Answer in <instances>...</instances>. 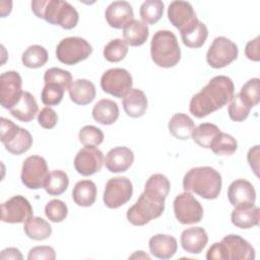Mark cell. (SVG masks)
Returning a JSON list of instances; mask_svg holds the SVG:
<instances>
[{"label": "cell", "instance_id": "obj_1", "mask_svg": "<svg viewBox=\"0 0 260 260\" xmlns=\"http://www.w3.org/2000/svg\"><path fill=\"white\" fill-rule=\"evenodd\" d=\"M171 184L162 174L151 175L145 183L144 191L127 211L128 221L136 226L148 223L159 217L165 210V200L170 192Z\"/></svg>", "mask_w": 260, "mask_h": 260}, {"label": "cell", "instance_id": "obj_2", "mask_svg": "<svg viewBox=\"0 0 260 260\" xmlns=\"http://www.w3.org/2000/svg\"><path fill=\"white\" fill-rule=\"evenodd\" d=\"M235 91L233 80L224 75L214 76L196 94L189 104L190 113L196 118H203L223 108Z\"/></svg>", "mask_w": 260, "mask_h": 260}, {"label": "cell", "instance_id": "obj_3", "mask_svg": "<svg viewBox=\"0 0 260 260\" xmlns=\"http://www.w3.org/2000/svg\"><path fill=\"white\" fill-rule=\"evenodd\" d=\"M31 11L39 18L64 29L74 28L79 20L77 10L69 2L63 0H34Z\"/></svg>", "mask_w": 260, "mask_h": 260}, {"label": "cell", "instance_id": "obj_4", "mask_svg": "<svg viewBox=\"0 0 260 260\" xmlns=\"http://www.w3.org/2000/svg\"><path fill=\"white\" fill-rule=\"evenodd\" d=\"M221 175L208 166L190 169L183 178L185 191L193 192L208 200L216 199L221 190Z\"/></svg>", "mask_w": 260, "mask_h": 260}, {"label": "cell", "instance_id": "obj_5", "mask_svg": "<svg viewBox=\"0 0 260 260\" xmlns=\"http://www.w3.org/2000/svg\"><path fill=\"white\" fill-rule=\"evenodd\" d=\"M207 260H253L255 249L238 235H228L214 243L206 253Z\"/></svg>", "mask_w": 260, "mask_h": 260}, {"label": "cell", "instance_id": "obj_6", "mask_svg": "<svg viewBox=\"0 0 260 260\" xmlns=\"http://www.w3.org/2000/svg\"><path fill=\"white\" fill-rule=\"evenodd\" d=\"M150 55L158 67L171 68L176 66L181 59V50L175 34L168 29L154 32L150 43Z\"/></svg>", "mask_w": 260, "mask_h": 260}, {"label": "cell", "instance_id": "obj_7", "mask_svg": "<svg viewBox=\"0 0 260 260\" xmlns=\"http://www.w3.org/2000/svg\"><path fill=\"white\" fill-rule=\"evenodd\" d=\"M1 121V142L5 149L14 155H20L26 152L32 145V137L30 133L23 128L14 124L11 120L4 117Z\"/></svg>", "mask_w": 260, "mask_h": 260}, {"label": "cell", "instance_id": "obj_8", "mask_svg": "<svg viewBox=\"0 0 260 260\" xmlns=\"http://www.w3.org/2000/svg\"><path fill=\"white\" fill-rule=\"evenodd\" d=\"M91 53V45L80 37L65 38L56 48L57 59L65 65H75L87 59Z\"/></svg>", "mask_w": 260, "mask_h": 260}, {"label": "cell", "instance_id": "obj_9", "mask_svg": "<svg viewBox=\"0 0 260 260\" xmlns=\"http://www.w3.org/2000/svg\"><path fill=\"white\" fill-rule=\"evenodd\" d=\"M238 46L225 37H216L208 48L206 61L212 68L219 69L228 66L238 58Z\"/></svg>", "mask_w": 260, "mask_h": 260}, {"label": "cell", "instance_id": "obj_10", "mask_svg": "<svg viewBox=\"0 0 260 260\" xmlns=\"http://www.w3.org/2000/svg\"><path fill=\"white\" fill-rule=\"evenodd\" d=\"M49 173L47 161L43 156L30 155L22 164L20 179L26 188L37 190L44 188Z\"/></svg>", "mask_w": 260, "mask_h": 260}, {"label": "cell", "instance_id": "obj_11", "mask_svg": "<svg viewBox=\"0 0 260 260\" xmlns=\"http://www.w3.org/2000/svg\"><path fill=\"white\" fill-rule=\"evenodd\" d=\"M173 205L175 216L182 224L197 223L203 217V207L188 191L177 195Z\"/></svg>", "mask_w": 260, "mask_h": 260}, {"label": "cell", "instance_id": "obj_12", "mask_svg": "<svg viewBox=\"0 0 260 260\" xmlns=\"http://www.w3.org/2000/svg\"><path fill=\"white\" fill-rule=\"evenodd\" d=\"M133 186L127 177L110 179L105 187L103 201L109 208L116 209L126 204L132 197Z\"/></svg>", "mask_w": 260, "mask_h": 260}, {"label": "cell", "instance_id": "obj_13", "mask_svg": "<svg viewBox=\"0 0 260 260\" xmlns=\"http://www.w3.org/2000/svg\"><path fill=\"white\" fill-rule=\"evenodd\" d=\"M132 76L124 68H111L104 72L101 77L102 89L119 99L125 96V94L132 88Z\"/></svg>", "mask_w": 260, "mask_h": 260}, {"label": "cell", "instance_id": "obj_14", "mask_svg": "<svg viewBox=\"0 0 260 260\" xmlns=\"http://www.w3.org/2000/svg\"><path fill=\"white\" fill-rule=\"evenodd\" d=\"M31 216H34L32 206L21 195H15L1 204V220L3 222L21 223Z\"/></svg>", "mask_w": 260, "mask_h": 260}, {"label": "cell", "instance_id": "obj_15", "mask_svg": "<svg viewBox=\"0 0 260 260\" xmlns=\"http://www.w3.org/2000/svg\"><path fill=\"white\" fill-rule=\"evenodd\" d=\"M22 79L17 71H5L0 75V100L4 109L10 110L19 101L22 90Z\"/></svg>", "mask_w": 260, "mask_h": 260}, {"label": "cell", "instance_id": "obj_16", "mask_svg": "<svg viewBox=\"0 0 260 260\" xmlns=\"http://www.w3.org/2000/svg\"><path fill=\"white\" fill-rule=\"evenodd\" d=\"M104 161L101 149L95 146H84L74 157V168L81 176H91L102 170Z\"/></svg>", "mask_w": 260, "mask_h": 260}, {"label": "cell", "instance_id": "obj_17", "mask_svg": "<svg viewBox=\"0 0 260 260\" xmlns=\"http://www.w3.org/2000/svg\"><path fill=\"white\" fill-rule=\"evenodd\" d=\"M228 198L235 208L248 207L255 204L256 191L254 186L245 179L233 181L228 189Z\"/></svg>", "mask_w": 260, "mask_h": 260}, {"label": "cell", "instance_id": "obj_18", "mask_svg": "<svg viewBox=\"0 0 260 260\" xmlns=\"http://www.w3.org/2000/svg\"><path fill=\"white\" fill-rule=\"evenodd\" d=\"M134 12L127 1H114L106 9L105 17L111 27L120 29L133 19Z\"/></svg>", "mask_w": 260, "mask_h": 260}, {"label": "cell", "instance_id": "obj_19", "mask_svg": "<svg viewBox=\"0 0 260 260\" xmlns=\"http://www.w3.org/2000/svg\"><path fill=\"white\" fill-rule=\"evenodd\" d=\"M134 161L133 151L126 146H117L109 150L105 157V166L111 173L126 172Z\"/></svg>", "mask_w": 260, "mask_h": 260}, {"label": "cell", "instance_id": "obj_20", "mask_svg": "<svg viewBox=\"0 0 260 260\" xmlns=\"http://www.w3.org/2000/svg\"><path fill=\"white\" fill-rule=\"evenodd\" d=\"M168 18L176 28L181 30L197 17L192 5L189 2L179 0L173 1L169 5Z\"/></svg>", "mask_w": 260, "mask_h": 260}, {"label": "cell", "instance_id": "obj_21", "mask_svg": "<svg viewBox=\"0 0 260 260\" xmlns=\"http://www.w3.org/2000/svg\"><path fill=\"white\" fill-rule=\"evenodd\" d=\"M182 248L191 254H200L208 242L206 231L200 226L186 229L181 234Z\"/></svg>", "mask_w": 260, "mask_h": 260}, {"label": "cell", "instance_id": "obj_22", "mask_svg": "<svg viewBox=\"0 0 260 260\" xmlns=\"http://www.w3.org/2000/svg\"><path fill=\"white\" fill-rule=\"evenodd\" d=\"M180 32L183 44L192 49L202 47L208 37L207 26L198 18L194 19L190 24L181 29Z\"/></svg>", "mask_w": 260, "mask_h": 260}, {"label": "cell", "instance_id": "obj_23", "mask_svg": "<svg viewBox=\"0 0 260 260\" xmlns=\"http://www.w3.org/2000/svg\"><path fill=\"white\" fill-rule=\"evenodd\" d=\"M150 253L158 259H170L172 258L178 248L177 240L170 235L158 234L152 236L148 242Z\"/></svg>", "mask_w": 260, "mask_h": 260}, {"label": "cell", "instance_id": "obj_24", "mask_svg": "<svg viewBox=\"0 0 260 260\" xmlns=\"http://www.w3.org/2000/svg\"><path fill=\"white\" fill-rule=\"evenodd\" d=\"M68 92L70 100L74 104L81 106L90 104L96 94L94 84L90 80L84 78L74 80L68 88Z\"/></svg>", "mask_w": 260, "mask_h": 260}, {"label": "cell", "instance_id": "obj_25", "mask_svg": "<svg viewBox=\"0 0 260 260\" xmlns=\"http://www.w3.org/2000/svg\"><path fill=\"white\" fill-rule=\"evenodd\" d=\"M122 105L129 117L139 118L143 116L147 109V98L142 90L131 88L123 98Z\"/></svg>", "mask_w": 260, "mask_h": 260}, {"label": "cell", "instance_id": "obj_26", "mask_svg": "<svg viewBox=\"0 0 260 260\" xmlns=\"http://www.w3.org/2000/svg\"><path fill=\"white\" fill-rule=\"evenodd\" d=\"M38 104L35 96L28 91H22L18 103L11 108L10 114L21 122H30L38 114Z\"/></svg>", "mask_w": 260, "mask_h": 260}, {"label": "cell", "instance_id": "obj_27", "mask_svg": "<svg viewBox=\"0 0 260 260\" xmlns=\"http://www.w3.org/2000/svg\"><path fill=\"white\" fill-rule=\"evenodd\" d=\"M91 115L98 123L102 125H112L119 117V107L116 102L103 99L93 106Z\"/></svg>", "mask_w": 260, "mask_h": 260}, {"label": "cell", "instance_id": "obj_28", "mask_svg": "<svg viewBox=\"0 0 260 260\" xmlns=\"http://www.w3.org/2000/svg\"><path fill=\"white\" fill-rule=\"evenodd\" d=\"M259 208L254 204L248 207L235 208L231 213V220L239 229H251L259 224Z\"/></svg>", "mask_w": 260, "mask_h": 260}, {"label": "cell", "instance_id": "obj_29", "mask_svg": "<svg viewBox=\"0 0 260 260\" xmlns=\"http://www.w3.org/2000/svg\"><path fill=\"white\" fill-rule=\"evenodd\" d=\"M149 35L147 24L138 19H132L123 27V37L127 45L138 47L143 45Z\"/></svg>", "mask_w": 260, "mask_h": 260}, {"label": "cell", "instance_id": "obj_30", "mask_svg": "<svg viewBox=\"0 0 260 260\" xmlns=\"http://www.w3.org/2000/svg\"><path fill=\"white\" fill-rule=\"evenodd\" d=\"M96 198V186L90 180L78 181L72 190L74 203L81 207L91 206Z\"/></svg>", "mask_w": 260, "mask_h": 260}, {"label": "cell", "instance_id": "obj_31", "mask_svg": "<svg viewBox=\"0 0 260 260\" xmlns=\"http://www.w3.org/2000/svg\"><path fill=\"white\" fill-rule=\"evenodd\" d=\"M195 128L193 120L184 113L175 114L169 122V131L177 139L186 140L192 135Z\"/></svg>", "mask_w": 260, "mask_h": 260}, {"label": "cell", "instance_id": "obj_32", "mask_svg": "<svg viewBox=\"0 0 260 260\" xmlns=\"http://www.w3.org/2000/svg\"><path fill=\"white\" fill-rule=\"evenodd\" d=\"M23 231L29 239L35 241L46 240L52 235V226L46 219L40 216L29 217L24 222Z\"/></svg>", "mask_w": 260, "mask_h": 260}, {"label": "cell", "instance_id": "obj_33", "mask_svg": "<svg viewBox=\"0 0 260 260\" xmlns=\"http://www.w3.org/2000/svg\"><path fill=\"white\" fill-rule=\"evenodd\" d=\"M69 185L68 175L62 170H54L49 173L44 189L51 196H58L63 194Z\"/></svg>", "mask_w": 260, "mask_h": 260}, {"label": "cell", "instance_id": "obj_34", "mask_svg": "<svg viewBox=\"0 0 260 260\" xmlns=\"http://www.w3.org/2000/svg\"><path fill=\"white\" fill-rule=\"evenodd\" d=\"M48 61L47 50L40 45H32L25 49L21 56L22 64L31 69L43 67Z\"/></svg>", "mask_w": 260, "mask_h": 260}, {"label": "cell", "instance_id": "obj_35", "mask_svg": "<svg viewBox=\"0 0 260 260\" xmlns=\"http://www.w3.org/2000/svg\"><path fill=\"white\" fill-rule=\"evenodd\" d=\"M219 132L220 130L215 124L201 123L194 128L191 137L200 147L209 148L212 140Z\"/></svg>", "mask_w": 260, "mask_h": 260}, {"label": "cell", "instance_id": "obj_36", "mask_svg": "<svg viewBox=\"0 0 260 260\" xmlns=\"http://www.w3.org/2000/svg\"><path fill=\"white\" fill-rule=\"evenodd\" d=\"M209 148L216 155H232L238 148V142L232 135L219 132L212 140Z\"/></svg>", "mask_w": 260, "mask_h": 260}, {"label": "cell", "instance_id": "obj_37", "mask_svg": "<svg viewBox=\"0 0 260 260\" xmlns=\"http://www.w3.org/2000/svg\"><path fill=\"white\" fill-rule=\"evenodd\" d=\"M164 2L160 0H146L139 9V14L145 24H154L162 16Z\"/></svg>", "mask_w": 260, "mask_h": 260}, {"label": "cell", "instance_id": "obj_38", "mask_svg": "<svg viewBox=\"0 0 260 260\" xmlns=\"http://www.w3.org/2000/svg\"><path fill=\"white\" fill-rule=\"evenodd\" d=\"M128 53V45L122 39L111 40L104 48V57L109 62H120Z\"/></svg>", "mask_w": 260, "mask_h": 260}, {"label": "cell", "instance_id": "obj_39", "mask_svg": "<svg viewBox=\"0 0 260 260\" xmlns=\"http://www.w3.org/2000/svg\"><path fill=\"white\" fill-rule=\"evenodd\" d=\"M251 109L252 108L246 102H244L238 92L232 96L230 106L228 108V113L233 121L242 122L248 118Z\"/></svg>", "mask_w": 260, "mask_h": 260}, {"label": "cell", "instance_id": "obj_40", "mask_svg": "<svg viewBox=\"0 0 260 260\" xmlns=\"http://www.w3.org/2000/svg\"><path fill=\"white\" fill-rule=\"evenodd\" d=\"M44 81H45V84H48V83L58 84L66 90L70 87L72 83V75L67 70L57 68V67H52L46 70L44 74Z\"/></svg>", "mask_w": 260, "mask_h": 260}, {"label": "cell", "instance_id": "obj_41", "mask_svg": "<svg viewBox=\"0 0 260 260\" xmlns=\"http://www.w3.org/2000/svg\"><path fill=\"white\" fill-rule=\"evenodd\" d=\"M240 95L251 108L258 105L260 100V80L259 78H251L244 85L240 90Z\"/></svg>", "mask_w": 260, "mask_h": 260}, {"label": "cell", "instance_id": "obj_42", "mask_svg": "<svg viewBox=\"0 0 260 260\" xmlns=\"http://www.w3.org/2000/svg\"><path fill=\"white\" fill-rule=\"evenodd\" d=\"M78 138L84 146H98L104 141V133L95 126L86 125L79 130Z\"/></svg>", "mask_w": 260, "mask_h": 260}, {"label": "cell", "instance_id": "obj_43", "mask_svg": "<svg viewBox=\"0 0 260 260\" xmlns=\"http://www.w3.org/2000/svg\"><path fill=\"white\" fill-rule=\"evenodd\" d=\"M45 214L52 222H61L67 217L68 208L62 200L53 199L46 204Z\"/></svg>", "mask_w": 260, "mask_h": 260}, {"label": "cell", "instance_id": "obj_44", "mask_svg": "<svg viewBox=\"0 0 260 260\" xmlns=\"http://www.w3.org/2000/svg\"><path fill=\"white\" fill-rule=\"evenodd\" d=\"M65 89L55 83L45 84L41 92L42 103L46 106H57L61 103Z\"/></svg>", "mask_w": 260, "mask_h": 260}, {"label": "cell", "instance_id": "obj_45", "mask_svg": "<svg viewBox=\"0 0 260 260\" xmlns=\"http://www.w3.org/2000/svg\"><path fill=\"white\" fill-rule=\"evenodd\" d=\"M38 122L44 129H52L57 125L58 115L52 108L45 107L38 114Z\"/></svg>", "mask_w": 260, "mask_h": 260}, {"label": "cell", "instance_id": "obj_46", "mask_svg": "<svg viewBox=\"0 0 260 260\" xmlns=\"http://www.w3.org/2000/svg\"><path fill=\"white\" fill-rule=\"evenodd\" d=\"M56 258L55 250L50 246H37L29 250L28 260H54Z\"/></svg>", "mask_w": 260, "mask_h": 260}, {"label": "cell", "instance_id": "obj_47", "mask_svg": "<svg viewBox=\"0 0 260 260\" xmlns=\"http://www.w3.org/2000/svg\"><path fill=\"white\" fill-rule=\"evenodd\" d=\"M245 55L249 60L256 62L259 61V37H256L247 43L245 48Z\"/></svg>", "mask_w": 260, "mask_h": 260}, {"label": "cell", "instance_id": "obj_48", "mask_svg": "<svg viewBox=\"0 0 260 260\" xmlns=\"http://www.w3.org/2000/svg\"><path fill=\"white\" fill-rule=\"evenodd\" d=\"M259 145H255L249 149L247 154L248 162L256 176H258L259 171Z\"/></svg>", "mask_w": 260, "mask_h": 260}, {"label": "cell", "instance_id": "obj_49", "mask_svg": "<svg viewBox=\"0 0 260 260\" xmlns=\"http://www.w3.org/2000/svg\"><path fill=\"white\" fill-rule=\"evenodd\" d=\"M0 258L2 260H22L23 256L17 248H6L1 251Z\"/></svg>", "mask_w": 260, "mask_h": 260}, {"label": "cell", "instance_id": "obj_50", "mask_svg": "<svg viewBox=\"0 0 260 260\" xmlns=\"http://www.w3.org/2000/svg\"><path fill=\"white\" fill-rule=\"evenodd\" d=\"M136 257H138V258H144V259H150V257L147 255V254H145L143 251H136L132 256H130L129 258H136Z\"/></svg>", "mask_w": 260, "mask_h": 260}]
</instances>
